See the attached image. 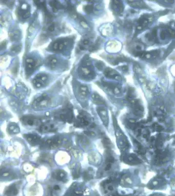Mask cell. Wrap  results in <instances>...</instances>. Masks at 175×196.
Returning <instances> with one entry per match:
<instances>
[{
    "label": "cell",
    "mask_w": 175,
    "mask_h": 196,
    "mask_svg": "<svg viewBox=\"0 0 175 196\" xmlns=\"http://www.w3.org/2000/svg\"><path fill=\"white\" fill-rule=\"evenodd\" d=\"M50 102V99L48 95L46 93H43L35 100L32 104V106L34 109H41L49 106Z\"/></svg>",
    "instance_id": "cell-1"
},
{
    "label": "cell",
    "mask_w": 175,
    "mask_h": 196,
    "mask_svg": "<svg viewBox=\"0 0 175 196\" xmlns=\"http://www.w3.org/2000/svg\"><path fill=\"white\" fill-rule=\"evenodd\" d=\"M48 80V77L45 74H39L37 75L33 80V84L35 87L39 88L45 86Z\"/></svg>",
    "instance_id": "cell-2"
},
{
    "label": "cell",
    "mask_w": 175,
    "mask_h": 196,
    "mask_svg": "<svg viewBox=\"0 0 175 196\" xmlns=\"http://www.w3.org/2000/svg\"><path fill=\"white\" fill-rule=\"evenodd\" d=\"M68 43L69 40L66 39L58 40L53 43L51 45V49L54 51H61L65 48L66 46L68 45Z\"/></svg>",
    "instance_id": "cell-3"
},
{
    "label": "cell",
    "mask_w": 175,
    "mask_h": 196,
    "mask_svg": "<svg viewBox=\"0 0 175 196\" xmlns=\"http://www.w3.org/2000/svg\"><path fill=\"white\" fill-rule=\"evenodd\" d=\"M23 124L29 126H35L41 124V121L39 119L32 116H25L21 119Z\"/></svg>",
    "instance_id": "cell-4"
},
{
    "label": "cell",
    "mask_w": 175,
    "mask_h": 196,
    "mask_svg": "<svg viewBox=\"0 0 175 196\" xmlns=\"http://www.w3.org/2000/svg\"><path fill=\"white\" fill-rule=\"evenodd\" d=\"M104 73L105 77L107 78L112 79L117 81H121L122 80V77L119 73L111 68H107L105 69Z\"/></svg>",
    "instance_id": "cell-5"
},
{
    "label": "cell",
    "mask_w": 175,
    "mask_h": 196,
    "mask_svg": "<svg viewBox=\"0 0 175 196\" xmlns=\"http://www.w3.org/2000/svg\"><path fill=\"white\" fill-rule=\"evenodd\" d=\"M25 65H26V71L27 74L30 75L34 72V70L36 68L37 66V63L34 59L29 58L26 59Z\"/></svg>",
    "instance_id": "cell-6"
},
{
    "label": "cell",
    "mask_w": 175,
    "mask_h": 196,
    "mask_svg": "<svg viewBox=\"0 0 175 196\" xmlns=\"http://www.w3.org/2000/svg\"><path fill=\"white\" fill-rule=\"evenodd\" d=\"M59 117L62 120L68 123L71 122L74 119L73 112L69 109H66L62 110Z\"/></svg>",
    "instance_id": "cell-7"
},
{
    "label": "cell",
    "mask_w": 175,
    "mask_h": 196,
    "mask_svg": "<svg viewBox=\"0 0 175 196\" xmlns=\"http://www.w3.org/2000/svg\"><path fill=\"white\" fill-rule=\"evenodd\" d=\"M24 138L27 142L33 146L37 145L41 143V138L37 134H24Z\"/></svg>",
    "instance_id": "cell-8"
},
{
    "label": "cell",
    "mask_w": 175,
    "mask_h": 196,
    "mask_svg": "<svg viewBox=\"0 0 175 196\" xmlns=\"http://www.w3.org/2000/svg\"><path fill=\"white\" fill-rule=\"evenodd\" d=\"M18 13L19 17L23 19H26L30 15V10L27 4H23L19 8L18 11Z\"/></svg>",
    "instance_id": "cell-9"
},
{
    "label": "cell",
    "mask_w": 175,
    "mask_h": 196,
    "mask_svg": "<svg viewBox=\"0 0 175 196\" xmlns=\"http://www.w3.org/2000/svg\"><path fill=\"white\" fill-rule=\"evenodd\" d=\"M90 122L87 117L83 114H80L78 117L76 121L75 122V126L76 127H84L89 125Z\"/></svg>",
    "instance_id": "cell-10"
},
{
    "label": "cell",
    "mask_w": 175,
    "mask_h": 196,
    "mask_svg": "<svg viewBox=\"0 0 175 196\" xmlns=\"http://www.w3.org/2000/svg\"><path fill=\"white\" fill-rule=\"evenodd\" d=\"M97 112L103 124L105 126H107L108 124V117L106 109L103 107H98L97 109Z\"/></svg>",
    "instance_id": "cell-11"
},
{
    "label": "cell",
    "mask_w": 175,
    "mask_h": 196,
    "mask_svg": "<svg viewBox=\"0 0 175 196\" xmlns=\"http://www.w3.org/2000/svg\"><path fill=\"white\" fill-rule=\"evenodd\" d=\"M19 192V189L17 184H13L8 187L4 191V195L5 196H15Z\"/></svg>",
    "instance_id": "cell-12"
},
{
    "label": "cell",
    "mask_w": 175,
    "mask_h": 196,
    "mask_svg": "<svg viewBox=\"0 0 175 196\" xmlns=\"http://www.w3.org/2000/svg\"><path fill=\"white\" fill-rule=\"evenodd\" d=\"M112 8L114 12L117 14H120L123 12L124 6L123 4L120 1H112Z\"/></svg>",
    "instance_id": "cell-13"
},
{
    "label": "cell",
    "mask_w": 175,
    "mask_h": 196,
    "mask_svg": "<svg viewBox=\"0 0 175 196\" xmlns=\"http://www.w3.org/2000/svg\"><path fill=\"white\" fill-rule=\"evenodd\" d=\"M103 85L106 88L107 90L114 92L115 94H119L121 93V90L118 86L115 85V84H112L111 83L103 82Z\"/></svg>",
    "instance_id": "cell-14"
},
{
    "label": "cell",
    "mask_w": 175,
    "mask_h": 196,
    "mask_svg": "<svg viewBox=\"0 0 175 196\" xmlns=\"http://www.w3.org/2000/svg\"><path fill=\"white\" fill-rule=\"evenodd\" d=\"M57 130L56 126L54 124L45 123L42 124L40 127V131L41 132H53Z\"/></svg>",
    "instance_id": "cell-15"
},
{
    "label": "cell",
    "mask_w": 175,
    "mask_h": 196,
    "mask_svg": "<svg viewBox=\"0 0 175 196\" xmlns=\"http://www.w3.org/2000/svg\"><path fill=\"white\" fill-rule=\"evenodd\" d=\"M47 65L48 66L50 69H54L57 67L58 64V59L54 57H49L47 58L46 61Z\"/></svg>",
    "instance_id": "cell-16"
},
{
    "label": "cell",
    "mask_w": 175,
    "mask_h": 196,
    "mask_svg": "<svg viewBox=\"0 0 175 196\" xmlns=\"http://www.w3.org/2000/svg\"><path fill=\"white\" fill-rule=\"evenodd\" d=\"M149 17L147 16H144L143 15L142 16L140 19H139L138 22L139 24V26H138V29L141 30L144 27L147 25V24L149 22Z\"/></svg>",
    "instance_id": "cell-17"
},
{
    "label": "cell",
    "mask_w": 175,
    "mask_h": 196,
    "mask_svg": "<svg viewBox=\"0 0 175 196\" xmlns=\"http://www.w3.org/2000/svg\"><path fill=\"white\" fill-rule=\"evenodd\" d=\"M52 177L58 181H63L66 178L65 172L62 170H57L52 173Z\"/></svg>",
    "instance_id": "cell-18"
},
{
    "label": "cell",
    "mask_w": 175,
    "mask_h": 196,
    "mask_svg": "<svg viewBox=\"0 0 175 196\" xmlns=\"http://www.w3.org/2000/svg\"><path fill=\"white\" fill-rule=\"evenodd\" d=\"M91 99L93 103L97 105H104L105 104L104 99L97 93H93L91 95Z\"/></svg>",
    "instance_id": "cell-19"
},
{
    "label": "cell",
    "mask_w": 175,
    "mask_h": 196,
    "mask_svg": "<svg viewBox=\"0 0 175 196\" xmlns=\"http://www.w3.org/2000/svg\"><path fill=\"white\" fill-rule=\"evenodd\" d=\"M88 89L87 86H84V85H81L79 87V95L81 98L85 99L87 98L88 95Z\"/></svg>",
    "instance_id": "cell-20"
},
{
    "label": "cell",
    "mask_w": 175,
    "mask_h": 196,
    "mask_svg": "<svg viewBox=\"0 0 175 196\" xmlns=\"http://www.w3.org/2000/svg\"><path fill=\"white\" fill-rule=\"evenodd\" d=\"M46 143L51 148H57L61 144L59 139H50L46 141Z\"/></svg>",
    "instance_id": "cell-21"
},
{
    "label": "cell",
    "mask_w": 175,
    "mask_h": 196,
    "mask_svg": "<svg viewBox=\"0 0 175 196\" xmlns=\"http://www.w3.org/2000/svg\"><path fill=\"white\" fill-rule=\"evenodd\" d=\"M127 2L130 5L135 7L145 8L146 7L144 3L142 4V3H143V2L141 1H129Z\"/></svg>",
    "instance_id": "cell-22"
},
{
    "label": "cell",
    "mask_w": 175,
    "mask_h": 196,
    "mask_svg": "<svg viewBox=\"0 0 175 196\" xmlns=\"http://www.w3.org/2000/svg\"><path fill=\"white\" fill-rule=\"evenodd\" d=\"M8 131L11 134H16L20 132L19 126L15 123H11L9 125Z\"/></svg>",
    "instance_id": "cell-23"
},
{
    "label": "cell",
    "mask_w": 175,
    "mask_h": 196,
    "mask_svg": "<svg viewBox=\"0 0 175 196\" xmlns=\"http://www.w3.org/2000/svg\"><path fill=\"white\" fill-rule=\"evenodd\" d=\"M81 71H82V74L85 77L90 78V77H93V73L92 71L89 68H88L86 66H83L81 67Z\"/></svg>",
    "instance_id": "cell-24"
},
{
    "label": "cell",
    "mask_w": 175,
    "mask_h": 196,
    "mask_svg": "<svg viewBox=\"0 0 175 196\" xmlns=\"http://www.w3.org/2000/svg\"><path fill=\"white\" fill-rule=\"evenodd\" d=\"M50 5L52 7L53 11L55 12L58 11L59 9H61L63 8V6L60 3H58V2L54 1H51L50 3Z\"/></svg>",
    "instance_id": "cell-25"
},
{
    "label": "cell",
    "mask_w": 175,
    "mask_h": 196,
    "mask_svg": "<svg viewBox=\"0 0 175 196\" xmlns=\"http://www.w3.org/2000/svg\"><path fill=\"white\" fill-rule=\"evenodd\" d=\"M84 10L86 13L90 14L93 10V6L91 4H88L84 7Z\"/></svg>",
    "instance_id": "cell-26"
},
{
    "label": "cell",
    "mask_w": 175,
    "mask_h": 196,
    "mask_svg": "<svg viewBox=\"0 0 175 196\" xmlns=\"http://www.w3.org/2000/svg\"><path fill=\"white\" fill-rule=\"evenodd\" d=\"M55 28H56V25L54 24V23H50V24L48 25L47 27V29L49 32H52L54 31Z\"/></svg>",
    "instance_id": "cell-27"
},
{
    "label": "cell",
    "mask_w": 175,
    "mask_h": 196,
    "mask_svg": "<svg viewBox=\"0 0 175 196\" xmlns=\"http://www.w3.org/2000/svg\"><path fill=\"white\" fill-rule=\"evenodd\" d=\"M12 51H13L14 52H18L21 50V46L20 45H17V46H13L12 48H11Z\"/></svg>",
    "instance_id": "cell-28"
},
{
    "label": "cell",
    "mask_w": 175,
    "mask_h": 196,
    "mask_svg": "<svg viewBox=\"0 0 175 196\" xmlns=\"http://www.w3.org/2000/svg\"><path fill=\"white\" fill-rule=\"evenodd\" d=\"M104 144L105 146L107 147V148H110V140H108V139H104Z\"/></svg>",
    "instance_id": "cell-29"
},
{
    "label": "cell",
    "mask_w": 175,
    "mask_h": 196,
    "mask_svg": "<svg viewBox=\"0 0 175 196\" xmlns=\"http://www.w3.org/2000/svg\"><path fill=\"white\" fill-rule=\"evenodd\" d=\"M160 37L162 40H165L166 37V32L165 31H162L160 34Z\"/></svg>",
    "instance_id": "cell-30"
},
{
    "label": "cell",
    "mask_w": 175,
    "mask_h": 196,
    "mask_svg": "<svg viewBox=\"0 0 175 196\" xmlns=\"http://www.w3.org/2000/svg\"><path fill=\"white\" fill-rule=\"evenodd\" d=\"M168 33L170 34V36L172 37H174L175 36V30H173L171 29H168Z\"/></svg>",
    "instance_id": "cell-31"
},
{
    "label": "cell",
    "mask_w": 175,
    "mask_h": 196,
    "mask_svg": "<svg viewBox=\"0 0 175 196\" xmlns=\"http://www.w3.org/2000/svg\"><path fill=\"white\" fill-rule=\"evenodd\" d=\"M122 70L124 72H127L129 70V67L126 65H124L122 67Z\"/></svg>",
    "instance_id": "cell-32"
},
{
    "label": "cell",
    "mask_w": 175,
    "mask_h": 196,
    "mask_svg": "<svg viewBox=\"0 0 175 196\" xmlns=\"http://www.w3.org/2000/svg\"><path fill=\"white\" fill-rule=\"evenodd\" d=\"M155 127H157V130L158 131H162L163 129V128L161 126H159L158 125H157L156 126H155Z\"/></svg>",
    "instance_id": "cell-33"
},
{
    "label": "cell",
    "mask_w": 175,
    "mask_h": 196,
    "mask_svg": "<svg viewBox=\"0 0 175 196\" xmlns=\"http://www.w3.org/2000/svg\"><path fill=\"white\" fill-rule=\"evenodd\" d=\"M53 189H54V191H59V190H60V187L59 185H54V186L53 187Z\"/></svg>",
    "instance_id": "cell-34"
},
{
    "label": "cell",
    "mask_w": 175,
    "mask_h": 196,
    "mask_svg": "<svg viewBox=\"0 0 175 196\" xmlns=\"http://www.w3.org/2000/svg\"><path fill=\"white\" fill-rule=\"evenodd\" d=\"M86 134H88V135H91V136H95V134L93 133V132H90V131H88V132H85Z\"/></svg>",
    "instance_id": "cell-35"
},
{
    "label": "cell",
    "mask_w": 175,
    "mask_h": 196,
    "mask_svg": "<svg viewBox=\"0 0 175 196\" xmlns=\"http://www.w3.org/2000/svg\"><path fill=\"white\" fill-rule=\"evenodd\" d=\"M107 189H108V190H109V191H112L114 189H113V187L112 186H111V185H110V186H108V187H107Z\"/></svg>",
    "instance_id": "cell-36"
},
{
    "label": "cell",
    "mask_w": 175,
    "mask_h": 196,
    "mask_svg": "<svg viewBox=\"0 0 175 196\" xmlns=\"http://www.w3.org/2000/svg\"><path fill=\"white\" fill-rule=\"evenodd\" d=\"M155 139V138L154 137H151V141H153V140H154V139Z\"/></svg>",
    "instance_id": "cell-37"
},
{
    "label": "cell",
    "mask_w": 175,
    "mask_h": 196,
    "mask_svg": "<svg viewBox=\"0 0 175 196\" xmlns=\"http://www.w3.org/2000/svg\"></svg>",
    "instance_id": "cell-38"
}]
</instances>
